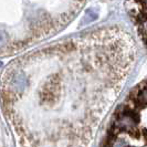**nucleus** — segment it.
<instances>
[{"mask_svg": "<svg viewBox=\"0 0 147 147\" xmlns=\"http://www.w3.org/2000/svg\"><path fill=\"white\" fill-rule=\"evenodd\" d=\"M96 18H97V12L94 11L93 9H88V11L85 12V16H84L83 22H85V23H90V22L94 21Z\"/></svg>", "mask_w": 147, "mask_h": 147, "instance_id": "nucleus-1", "label": "nucleus"}, {"mask_svg": "<svg viewBox=\"0 0 147 147\" xmlns=\"http://www.w3.org/2000/svg\"><path fill=\"white\" fill-rule=\"evenodd\" d=\"M8 43V36L6 32H3L2 30H0V49L6 47V44Z\"/></svg>", "mask_w": 147, "mask_h": 147, "instance_id": "nucleus-2", "label": "nucleus"}]
</instances>
